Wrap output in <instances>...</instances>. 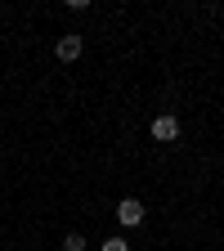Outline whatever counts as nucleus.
<instances>
[{"instance_id": "39448f33", "label": "nucleus", "mask_w": 224, "mask_h": 251, "mask_svg": "<svg viewBox=\"0 0 224 251\" xmlns=\"http://www.w3.org/2000/svg\"><path fill=\"white\" fill-rule=\"evenodd\" d=\"M99 251H130V242H125V238H103Z\"/></svg>"}, {"instance_id": "f257e3e1", "label": "nucleus", "mask_w": 224, "mask_h": 251, "mask_svg": "<svg viewBox=\"0 0 224 251\" xmlns=\"http://www.w3.org/2000/svg\"><path fill=\"white\" fill-rule=\"evenodd\" d=\"M117 225L121 229H144V202L139 198H121L117 202Z\"/></svg>"}, {"instance_id": "20e7f679", "label": "nucleus", "mask_w": 224, "mask_h": 251, "mask_svg": "<svg viewBox=\"0 0 224 251\" xmlns=\"http://www.w3.org/2000/svg\"><path fill=\"white\" fill-rule=\"evenodd\" d=\"M63 251H85V233H68L63 238Z\"/></svg>"}, {"instance_id": "f03ea898", "label": "nucleus", "mask_w": 224, "mask_h": 251, "mask_svg": "<svg viewBox=\"0 0 224 251\" xmlns=\"http://www.w3.org/2000/svg\"><path fill=\"white\" fill-rule=\"evenodd\" d=\"M152 139H157V144H175V139H179V117H175V112L152 117Z\"/></svg>"}, {"instance_id": "7ed1b4c3", "label": "nucleus", "mask_w": 224, "mask_h": 251, "mask_svg": "<svg viewBox=\"0 0 224 251\" xmlns=\"http://www.w3.org/2000/svg\"><path fill=\"white\" fill-rule=\"evenodd\" d=\"M81 50H85V41L76 36V31H72V36H58V45H54L58 63H76V58H81Z\"/></svg>"}]
</instances>
